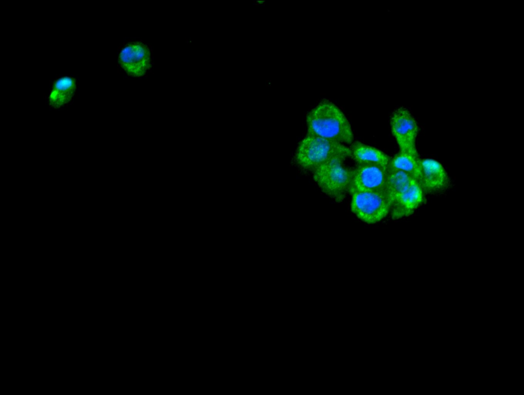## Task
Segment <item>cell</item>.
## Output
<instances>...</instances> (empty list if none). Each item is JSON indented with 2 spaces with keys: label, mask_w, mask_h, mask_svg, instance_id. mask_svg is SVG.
Segmentation results:
<instances>
[{
  "label": "cell",
  "mask_w": 524,
  "mask_h": 395,
  "mask_svg": "<svg viewBox=\"0 0 524 395\" xmlns=\"http://www.w3.org/2000/svg\"><path fill=\"white\" fill-rule=\"evenodd\" d=\"M350 149L351 157L358 165H380L388 168L391 157L379 149L359 141L353 142Z\"/></svg>",
  "instance_id": "10"
},
{
  "label": "cell",
  "mask_w": 524,
  "mask_h": 395,
  "mask_svg": "<svg viewBox=\"0 0 524 395\" xmlns=\"http://www.w3.org/2000/svg\"><path fill=\"white\" fill-rule=\"evenodd\" d=\"M387 168L380 165H357L353 169L350 193L356 191H385Z\"/></svg>",
  "instance_id": "7"
},
{
  "label": "cell",
  "mask_w": 524,
  "mask_h": 395,
  "mask_svg": "<svg viewBox=\"0 0 524 395\" xmlns=\"http://www.w3.org/2000/svg\"><path fill=\"white\" fill-rule=\"evenodd\" d=\"M308 133L339 142L352 144L354 133L343 112L332 102L323 100L307 114Z\"/></svg>",
  "instance_id": "1"
},
{
  "label": "cell",
  "mask_w": 524,
  "mask_h": 395,
  "mask_svg": "<svg viewBox=\"0 0 524 395\" xmlns=\"http://www.w3.org/2000/svg\"><path fill=\"white\" fill-rule=\"evenodd\" d=\"M390 124L400 151L419 156L416 148L419 127L410 111L404 107L396 109L391 115Z\"/></svg>",
  "instance_id": "5"
},
{
  "label": "cell",
  "mask_w": 524,
  "mask_h": 395,
  "mask_svg": "<svg viewBox=\"0 0 524 395\" xmlns=\"http://www.w3.org/2000/svg\"><path fill=\"white\" fill-rule=\"evenodd\" d=\"M80 86L79 79L73 75L63 74L54 78L50 81L46 95L49 107L54 110L67 108L77 95Z\"/></svg>",
  "instance_id": "6"
},
{
  "label": "cell",
  "mask_w": 524,
  "mask_h": 395,
  "mask_svg": "<svg viewBox=\"0 0 524 395\" xmlns=\"http://www.w3.org/2000/svg\"><path fill=\"white\" fill-rule=\"evenodd\" d=\"M346 158L334 157L313 171L314 180L321 191L338 203L350 193L353 169L345 165Z\"/></svg>",
  "instance_id": "3"
},
{
  "label": "cell",
  "mask_w": 524,
  "mask_h": 395,
  "mask_svg": "<svg viewBox=\"0 0 524 395\" xmlns=\"http://www.w3.org/2000/svg\"><path fill=\"white\" fill-rule=\"evenodd\" d=\"M350 194L352 212L365 223H377L390 213V204L385 191H361Z\"/></svg>",
  "instance_id": "4"
},
{
  "label": "cell",
  "mask_w": 524,
  "mask_h": 395,
  "mask_svg": "<svg viewBox=\"0 0 524 395\" xmlns=\"http://www.w3.org/2000/svg\"><path fill=\"white\" fill-rule=\"evenodd\" d=\"M421 176L419 181L425 194H435L447 189L449 176L442 164L431 158L421 159Z\"/></svg>",
  "instance_id": "8"
},
{
  "label": "cell",
  "mask_w": 524,
  "mask_h": 395,
  "mask_svg": "<svg viewBox=\"0 0 524 395\" xmlns=\"http://www.w3.org/2000/svg\"><path fill=\"white\" fill-rule=\"evenodd\" d=\"M420 160L419 156H414L400 151L391 157L387 170L405 172L413 176L419 182L421 176Z\"/></svg>",
  "instance_id": "12"
},
{
  "label": "cell",
  "mask_w": 524,
  "mask_h": 395,
  "mask_svg": "<svg viewBox=\"0 0 524 395\" xmlns=\"http://www.w3.org/2000/svg\"><path fill=\"white\" fill-rule=\"evenodd\" d=\"M414 178L403 171L387 170L385 192L390 205L406 191Z\"/></svg>",
  "instance_id": "11"
},
{
  "label": "cell",
  "mask_w": 524,
  "mask_h": 395,
  "mask_svg": "<svg viewBox=\"0 0 524 395\" xmlns=\"http://www.w3.org/2000/svg\"><path fill=\"white\" fill-rule=\"evenodd\" d=\"M338 156L351 157L350 148L308 133L296 149L295 161L301 169L313 172L322 164Z\"/></svg>",
  "instance_id": "2"
},
{
  "label": "cell",
  "mask_w": 524,
  "mask_h": 395,
  "mask_svg": "<svg viewBox=\"0 0 524 395\" xmlns=\"http://www.w3.org/2000/svg\"><path fill=\"white\" fill-rule=\"evenodd\" d=\"M425 194L419 181L414 178L406 191L391 204L392 218L396 220L412 214L424 202Z\"/></svg>",
  "instance_id": "9"
}]
</instances>
